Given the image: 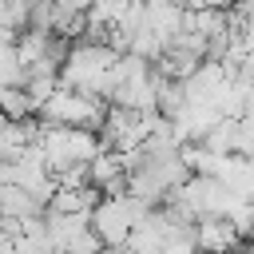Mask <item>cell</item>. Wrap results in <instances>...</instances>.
<instances>
[{
  "mask_svg": "<svg viewBox=\"0 0 254 254\" xmlns=\"http://www.w3.org/2000/svg\"><path fill=\"white\" fill-rule=\"evenodd\" d=\"M103 107H107V99H91V95H79V91H71V87H56V91L36 107V115H40L44 123H71V127H91V131H95Z\"/></svg>",
  "mask_w": 254,
  "mask_h": 254,
  "instance_id": "obj_1",
  "label": "cell"
}]
</instances>
